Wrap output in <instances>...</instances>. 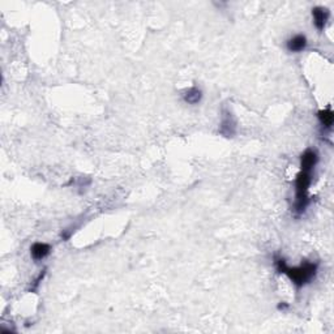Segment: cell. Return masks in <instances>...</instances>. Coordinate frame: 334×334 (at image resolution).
Instances as JSON below:
<instances>
[{
    "label": "cell",
    "mask_w": 334,
    "mask_h": 334,
    "mask_svg": "<svg viewBox=\"0 0 334 334\" xmlns=\"http://www.w3.org/2000/svg\"><path fill=\"white\" fill-rule=\"evenodd\" d=\"M287 304L285 303V302H281V303L278 304V310L279 311H283V310H286V308H287Z\"/></svg>",
    "instance_id": "cell-10"
},
{
    "label": "cell",
    "mask_w": 334,
    "mask_h": 334,
    "mask_svg": "<svg viewBox=\"0 0 334 334\" xmlns=\"http://www.w3.org/2000/svg\"><path fill=\"white\" fill-rule=\"evenodd\" d=\"M317 118H319L320 123H321V126L325 127V128L330 129L331 126H333V122H334V115H333V111L330 110V108H325V110H321L319 111V114H317Z\"/></svg>",
    "instance_id": "cell-9"
},
{
    "label": "cell",
    "mask_w": 334,
    "mask_h": 334,
    "mask_svg": "<svg viewBox=\"0 0 334 334\" xmlns=\"http://www.w3.org/2000/svg\"><path fill=\"white\" fill-rule=\"evenodd\" d=\"M51 252V245L47 243L35 242L30 247V256L34 261H41L46 258Z\"/></svg>",
    "instance_id": "cell-6"
},
{
    "label": "cell",
    "mask_w": 334,
    "mask_h": 334,
    "mask_svg": "<svg viewBox=\"0 0 334 334\" xmlns=\"http://www.w3.org/2000/svg\"><path fill=\"white\" fill-rule=\"evenodd\" d=\"M319 162V154L313 149H307L301 157V170L302 171L311 172Z\"/></svg>",
    "instance_id": "cell-4"
},
{
    "label": "cell",
    "mask_w": 334,
    "mask_h": 334,
    "mask_svg": "<svg viewBox=\"0 0 334 334\" xmlns=\"http://www.w3.org/2000/svg\"><path fill=\"white\" fill-rule=\"evenodd\" d=\"M274 265H276L277 272L281 274H286L296 287H303V286L308 285L316 277L317 268H319L316 263H308V261L303 263L299 267L290 268L285 258L279 257V256L274 258Z\"/></svg>",
    "instance_id": "cell-1"
},
{
    "label": "cell",
    "mask_w": 334,
    "mask_h": 334,
    "mask_svg": "<svg viewBox=\"0 0 334 334\" xmlns=\"http://www.w3.org/2000/svg\"><path fill=\"white\" fill-rule=\"evenodd\" d=\"M183 99L188 104L200 103V101L203 99V90L197 86H192L183 93Z\"/></svg>",
    "instance_id": "cell-8"
},
{
    "label": "cell",
    "mask_w": 334,
    "mask_h": 334,
    "mask_svg": "<svg viewBox=\"0 0 334 334\" xmlns=\"http://www.w3.org/2000/svg\"><path fill=\"white\" fill-rule=\"evenodd\" d=\"M311 172L301 171V174L298 175L296 183V200L294 204V213L296 215H301L306 212L307 206L310 204V196H308V188L311 185Z\"/></svg>",
    "instance_id": "cell-2"
},
{
    "label": "cell",
    "mask_w": 334,
    "mask_h": 334,
    "mask_svg": "<svg viewBox=\"0 0 334 334\" xmlns=\"http://www.w3.org/2000/svg\"><path fill=\"white\" fill-rule=\"evenodd\" d=\"M313 25L319 31H322L329 20V11L324 7H315L312 10Z\"/></svg>",
    "instance_id": "cell-5"
},
{
    "label": "cell",
    "mask_w": 334,
    "mask_h": 334,
    "mask_svg": "<svg viewBox=\"0 0 334 334\" xmlns=\"http://www.w3.org/2000/svg\"><path fill=\"white\" fill-rule=\"evenodd\" d=\"M307 45H308V41L304 34H296L286 42V47L290 52H302L306 50Z\"/></svg>",
    "instance_id": "cell-7"
},
{
    "label": "cell",
    "mask_w": 334,
    "mask_h": 334,
    "mask_svg": "<svg viewBox=\"0 0 334 334\" xmlns=\"http://www.w3.org/2000/svg\"><path fill=\"white\" fill-rule=\"evenodd\" d=\"M236 132V122L230 110H222V120L219 124V133L225 137H233Z\"/></svg>",
    "instance_id": "cell-3"
}]
</instances>
